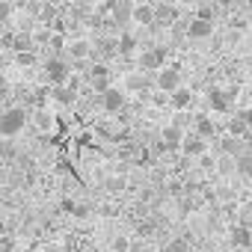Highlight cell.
<instances>
[{"label": "cell", "instance_id": "obj_1", "mask_svg": "<svg viewBox=\"0 0 252 252\" xmlns=\"http://www.w3.org/2000/svg\"><path fill=\"white\" fill-rule=\"evenodd\" d=\"M24 125H27V110L24 107H6L3 116H0V134L6 140H12L15 134L24 131Z\"/></svg>", "mask_w": 252, "mask_h": 252}, {"label": "cell", "instance_id": "obj_2", "mask_svg": "<svg viewBox=\"0 0 252 252\" xmlns=\"http://www.w3.org/2000/svg\"><path fill=\"white\" fill-rule=\"evenodd\" d=\"M45 71H48V83L57 89V86H68V80H71V63H65L63 57H51L48 63H45Z\"/></svg>", "mask_w": 252, "mask_h": 252}, {"label": "cell", "instance_id": "obj_3", "mask_svg": "<svg viewBox=\"0 0 252 252\" xmlns=\"http://www.w3.org/2000/svg\"><path fill=\"white\" fill-rule=\"evenodd\" d=\"M166 68V48L155 45V48H143L140 54V71H163Z\"/></svg>", "mask_w": 252, "mask_h": 252}, {"label": "cell", "instance_id": "obj_4", "mask_svg": "<svg viewBox=\"0 0 252 252\" xmlns=\"http://www.w3.org/2000/svg\"><path fill=\"white\" fill-rule=\"evenodd\" d=\"M155 83H158V89H160V92L172 95L175 89H181V71H178L175 65H169V68H163L160 74H155Z\"/></svg>", "mask_w": 252, "mask_h": 252}, {"label": "cell", "instance_id": "obj_5", "mask_svg": "<svg viewBox=\"0 0 252 252\" xmlns=\"http://www.w3.org/2000/svg\"><path fill=\"white\" fill-rule=\"evenodd\" d=\"M184 140H187V134H184L181 128L166 125V128H163V137H160V149H163V152H181Z\"/></svg>", "mask_w": 252, "mask_h": 252}, {"label": "cell", "instance_id": "obj_6", "mask_svg": "<svg viewBox=\"0 0 252 252\" xmlns=\"http://www.w3.org/2000/svg\"><path fill=\"white\" fill-rule=\"evenodd\" d=\"M134 3H131V0H116V3H113V24H119V27H128L131 21H134Z\"/></svg>", "mask_w": 252, "mask_h": 252}, {"label": "cell", "instance_id": "obj_7", "mask_svg": "<svg viewBox=\"0 0 252 252\" xmlns=\"http://www.w3.org/2000/svg\"><path fill=\"white\" fill-rule=\"evenodd\" d=\"M101 107L110 113V116H116V113H122L125 110V89H110V92H104L101 95Z\"/></svg>", "mask_w": 252, "mask_h": 252}, {"label": "cell", "instance_id": "obj_8", "mask_svg": "<svg viewBox=\"0 0 252 252\" xmlns=\"http://www.w3.org/2000/svg\"><path fill=\"white\" fill-rule=\"evenodd\" d=\"M71 60H92V54H95V48L86 42V39H74V42H68V51H65Z\"/></svg>", "mask_w": 252, "mask_h": 252}, {"label": "cell", "instance_id": "obj_9", "mask_svg": "<svg viewBox=\"0 0 252 252\" xmlns=\"http://www.w3.org/2000/svg\"><path fill=\"white\" fill-rule=\"evenodd\" d=\"M181 152H184V155H190V158H202V155H208V143H205L199 134H187V140H184Z\"/></svg>", "mask_w": 252, "mask_h": 252}, {"label": "cell", "instance_id": "obj_10", "mask_svg": "<svg viewBox=\"0 0 252 252\" xmlns=\"http://www.w3.org/2000/svg\"><path fill=\"white\" fill-rule=\"evenodd\" d=\"M208 107L211 110H217V113H228V107H231V101H228V95L222 92V89H208Z\"/></svg>", "mask_w": 252, "mask_h": 252}, {"label": "cell", "instance_id": "obj_11", "mask_svg": "<svg viewBox=\"0 0 252 252\" xmlns=\"http://www.w3.org/2000/svg\"><path fill=\"white\" fill-rule=\"evenodd\" d=\"M196 134L202 137V140H214L217 137V122L211 119V116H196Z\"/></svg>", "mask_w": 252, "mask_h": 252}, {"label": "cell", "instance_id": "obj_12", "mask_svg": "<svg viewBox=\"0 0 252 252\" xmlns=\"http://www.w3.org/2000/svg\"><path fill=\"white\" fill-rule=\"evenodd\" d=\"M211 33H214V24H211V21L193 18V21L187 24V36H190V39H208Z\"/></svg>", "mask_w": 252, "mask_h": 252}, {"label": "cell", "instance_id": "obj_13", "mask_svg": "<svg viewBox=\"0 0 252 252\" xmlns=\"http://www.w3.org/2000/svg\"><path fill=\"white\" fill-rule=\"evenodd\" d=\"M137 45H140V39H137L134 33H128V30H122V33H119L116 48H119V54H122V57H131V54L137 51Z\"/></svg>", "mask_w": 252, "mask_h": 252}, {"label": "cell", "instance_id": "obj_14", "mask_svg": "<svg viewBox=\"0 0 252 252\" xmlns=\"http://www.w3.org/2000/svg\"><path fill=\"white\" fill-rule=\"evenodd\" d=\"M134 21L143 24V27H158V18H155V6L152 3H143L134 9Z\"/></svg>", "mask_w": 252, "mask_h": 252}, {"label": "cell", "instance_id": "obj_15", "mask_svg": "<svg viewBox=\"0 0 252 252\" xmlns=\"http://www.w3.org/2000/svg\"><path fill=\"white\" fill-rule=\"evenodd\" d=\"M169 104L178 107V110H187V107L193 104V92H190L187 86H181V89H175V92L169 95Z\"/></svg>", "mask_w": 252, "mask_h": 252}, {"label": "cell", "instance_id": "obj_16", "mask_svg": "<svg viewBox=\"0 0 252 252\" xmlns=\"http://www.w3.org/2000/svg\"><path fill=\"white\" fill-rule=\"evenodd\" d=\"M231 243L240 246V249H249V246H252V231H249L246 225H234V228H231Z\"/></svg>", "mask_w": 252, "mask_h": 252}, {"label": "cell", "instance_id": "obj_17", "mask_svg": "<svg viewBox=\"0 0 252 252\" xmlns=\"http://www.w3.org/2000/svg\"><path fill=\"white\" fill-rule=\"evenodd\" d=\"M175 15H178V6H169V3H158V6H155V18H158V24H172Z\"/></svg>", "mask_w": 252, "mask_h": 252}, {"label": "cell", "instance_id": "obj_18", "mask_svg": "<svg viewBox=\"0 0 252 252\" xmlns=\"http://www.w3.org/2000/svg\"><path fill=\"white\" fill-rule=\"evenodd\" d=\"M51 95H54V101H57V104H63V107H71V104L77 101V92H71L68 86H57Z\"/></svg>", "mask_w": 252, "mask_h": 252}, {"label": "cell", "instance_id": "obj_19", "mask_svg": "<svg viewBox=\"0 0 252 252\" xmlns=\"http://www.w3.org/2000/svg\"><path fill=\"white\" fill-rule=\"evenodd\" d=\"M33 42H36V48H39V45H51V42H54V30H51V24H39L36 33H33Z\"/></svg>", "mask_w": 252, "mask_h": 252}, {"label": "cell", "instance_id": "obj_20", "mask_svg": "<svg viewBox=\"0 0 252 252\" xmlns=\"http://www.w3.org/2000/svg\"><path fill=\"white\" fill-rule=\"evenodd\" d=\"M217 172H220V175H231V172H237V158L220 155V158H217Z\"/></svg>", "mask_w": 252, "mask_h": 252}, {"label": "cell", "instance_id": "obj_21", "mask_svg": "<svg viewBox=\"0 0 252 252\" xmlns=\"http://www.w3.org/2000/svg\"><path fill=\"white\" fill-rule=\"evenodd\" d=\"M146 74L143 71H134V74H128V80H125V86H128V89H146Z\"/></svg>", "mask_w": 252, "mask_h": 252}, {"label": "cell", "instance_id": "obj_22", "mask_svg": "<svg viewBox=\"0 0 252 252\" xmlns=\"http://www.w3.org/2000/svg\"><path fill=\"white\" fill-rule=\"evenodd\" d=\"M196 18H202V21H211V24H214V18H217V6H214V3H202V6L196 9Z\"/></svg>", "mask_w": 252, "mask_h": 252}, {"label": "cell", "instance_id": "obj_23", "mask_svg": "<svg viewBox=\"0 0 252 252\" xmlns=\"http://www.w3.org/2000/svg\"><path fill=\"white\" fill-rule=\"evenodd\" d=\"M166 252H190V240L187 237H172L166 243Z\"/></svg>", "mask_w": 252, "mask_h": 252}, {"label": "cell", "instance_id": "obj_24", "mask_svg": "<svg viewBox=\"0 0 252 252\" xmlns=\"http://www.w3.org/2000/svg\"><path fill=\"white\" fill-rule=\"evenodd\" d=\"M246 128H249V125H246V122H243L240 116H237V119H231V125H228V131H231V137H237V140H240V137L246 134Z\"/></svg>", "mask_w": 252, "mask_h": 252}, {"label": "cell", "instance_id": "obj_25", "mask_svg": "<svg viewBox=\"0 0 252 252\" xmlns=\"http://www.w3.org/2000/svg\"><path fill=\"white\" fill-rule=\"evenodd\" d=\"M113 252H134V243L119 234V237H113Z\"/></svg>", "mask_w": 252, "mask_h": 252}, {"label": "cell", "instance_id": "obj_26", "mask_svg": "<svg viewBox=\"0 0 252 252\" xmlns=\"http://www.w3.org/2000/svg\"><path fill=\"white\" fill-rule=\"evenodd\" d=\"M107 187L110 190H125V187H128V178H125V175H113V178H107Z\"/></svg>", "mask_w": 252, "mask_h": 252}, {"label": "cell", "instance_id": "obj_27", "mask_svg": "<svg viewBox=\"0 0 252 252\" xmlns=\"http://www.w3.org/2000/svg\"><path fill=\"white\" fill-rule=\"evenodd\" d=\"M15 63H18V65H33V63H36V54H33V51H30V54H15Z\"/></svg>", "mask_w": 252, "mask_h": 252}, {"label": "cell", "instance_id": "obj_28", "mask_svg": "<svg viewBox=\"0 0 252 252\" xmlns=\"http://www.w3.org/2000/svg\"><path fill=\"white\" fill-rule=\"evenodd\" d=\"M199 166H202V169H217V158L202 155V158H199Z\"/></svg>", "mask_w": 252, "mask_h": 252}, {"label": "cell", "instance_id": "obj_29", "mask_svg": "<svg viewBox=\"0 0 252 252\" xmlns=\"http://www.w3.org/2000/svg\"><path fill=\"white\" fill-rule=\"evenodd\" d=\"M80 83H83V74H77V71H74V74H71V80H68V89H71V92H80Z\"/></svg>", "mask_w": 252, "mask_h": 252}, {"label": "cell", "instance_id": "obj_30", "mask_svg": "<svg viewBox=\"0 0 252 252\" xmlns=\"http://www.w3.org/2000/svg\"><path fill=\"white\" fill-rule=\"evenodd\" d=\"M3 158H6V160H12V158H15V146H12V140H6V143H3Z\"/></svg>", "mask_w": 252, "mask_h": 252}, {"label": "cell", "instance_id": "obj_31", "mask_svg": "<svg viewBox=\"0 0 252 252\" xmlns=\"http://www.w3.org/2000/svg\"><path fill=\"white\" fill-rule=\"evenodd\" d=\"M36 119H39V128H42V131H45V128H51V116H48V113H39Z\"/></svg>", "mask_w": 252, "mask_h": 252}, {"label": "cell", "instance_id": "obj_32", "mask_svg": "<svg viewBox=\"0 0 252 252\" xmlns=\"http://www.w3.org/2000/svg\"><path fill=\"white\" fill-rule=\"evenodd\" d=\"M240 119H243V122L249 125V128H252V107H249V110H243V113H240Z\"/></svg>", "mask_w": 252, "mask_h": 252}, {"label": "cell", "instance_id": "obj_33", "mask_svg": "<svg viewBox=\"0 0 252 252\" xmlns=\"http://www.w3.org/2000/svg\"><path fill=\"white\" fill-rule=\"evenodd\" d=\"M249 95H252V89H249Z\"/></svg>", "mask_w": 252, "mask_h": 252}]
</instances>
